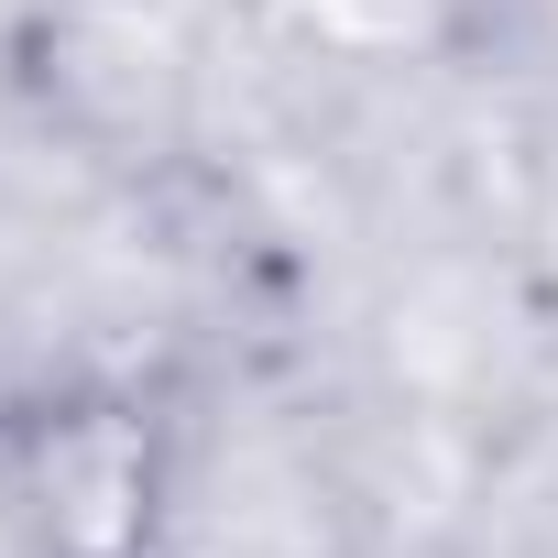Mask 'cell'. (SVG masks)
Returning <instances> with one entry per match:
<instances>
[{
	"mask_svg": "<svg viewBox=\"0 0 558 558\" xmlns=\"http://www.w3.org/2000/svg\"><path fill=\"white\" fill-rule=\"evenodd\" d=\"M0 536L12 558H165L175 416L143 384L56 373L0 405Z\"/></svg>",
	"mask_w": 558,
	"mask_h": 558,
	"instance_id": "obj_1",
	"label": "cell"
}]
</instances>
